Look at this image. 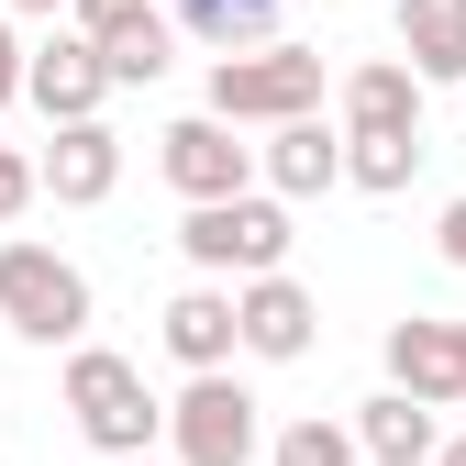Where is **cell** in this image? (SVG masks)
Instances as JSON below:
<instances>
[{
	"instance_id": "1",
	"label": "cell",
	"mask_w": 466,
	"mask_h": 466,
	"mask_svg": "<svg viewBox=\"0 0 466 466\" xmlns=\"http://www.w3.org/2000/svg\"><path fill=\"white\" fill-rule=\"evenodd\" d=\"M67 422H78L100 455H156V433H167L145 367L111 356V344H78V356H67Z\"/></svg>"
},
{
	"instance_id": "2",
	"label": "cell",
	"mask_w": 466,
	"mask_h": 466,
	"mask_svg": "<svg viewBox=\"0 0 466 466\" xmlns=\"http://www.w3.org/2000/svg\"><path fill=\"white\" fill-rule=\"evenodd\" d=\"M322 111V56L311 45H256V56H222L211 67V123H311Z\"/></svg>"
},
{
	"instance_id": "3",
	"label": "cell",
	"mask_w": 466,
	"mask_h": 466,
	"mask_svg": "<svg viewBox=\"0 0 466 466\" xmlns=\"http://www.w3.org/2000/svg\"><path fill=\"white\" fill-rule=\"evenodd\" d=\"M178 256L200 267V278H289V200H211V211H189L178 222Z\"/></svg>"
},
{
	"instance_id": "4",
	"label": "cell",
	"mask_w": 466,
	"mask_h": 466,
	"mask_svg": "<svg viewBox=\"0 0 466 466\" xmlns=\"http://www.w3.org/2000/svg\"><path fill=\"white\" fill-rule=\"evenodd\" d=\"M0 322H12L23 344H78L89 333V278L56 256V245H0Z\"/></svg>"
},
{
	"instance_id": "5",
	"label": "cell",
	"mask_w": 466,
	"mask_h": 466,
	"mask_svg": "<svg viewBox=\"0 0 466 466\" xmlns=\"http://www.w3.org/2000/svg\"><path fill=\"white\" fill-rule=\"evenodd\" d=\"M267 455V422H256V400L222 378H189L178 400H167V466H256Z\"/></svg>"
},
{
	"instance_id": "6",
	"label": "cell",
	"mask_w": 466,
	"mask_h": 466,
	"mask_svg": "<svg viewBox=\"0 0 466 466\" xmlns=\"http://www.w3.org/2000/svg\"><path fill=\"white\" fill-rule=\"evenodd\" d=\"M156 167H167V189H178L189 211L245 200V189H256V145H233V123H211V111L167 123V134H156Z\"/></svg>"
},
{
	"instance_id": "7",
	"label": "cell",
	"mask_w": 466,
	"mask_h": 466,
	"mask_svg": "<svg viewBox=\"0 0 466 466\" xmlns=\"http://www.w3.org/2000/svg\"><path fill=\"white\" fill-rule=\"evenodd\" d=\"M389 389L433 400V411H466V322H433V311L389 322Z\"/></svg>"
},
{
	"instance_id": "8",
	"label": "cell",
	"mask_w": 466,
	"mask_h": 466,
	"mask_svg": "<svg viewBox=\"0 0 466 466\" xmlns=\"http://www.w3.org/2000/svg\"><path fill=\"white\" fill-rule=\"evenodd\" d=\"M34 111H45V123L56 134H67V123H100V100H111V67H100V45L67 23V34H56V45H34V89H23Z\"/></svg>"
},
{
	"instance_id": "9",
	"label": "cell",
	"mask_w": 466,
	"mask_h": 466,
	"mask_svg": "<svg viewBox=\"0 0 466 466\" xmlns=\"http://www.w3.org/2000/svg\"><path fill=\"white\" fill-rule=\"evenodd\" d=\"M167 356H178L189 378H222L233 356H245V311H233L222 278H200V289H178V300H167Z\"/></svg>"
},
{
	"instance_id": "10",
	"label": "cell",
	"mask_w": 466,
	"mask_h": 466,
	"mask_svg": "<svg viewBox=\"0 0 466 466\" xmlns=\"http://www.w3.org/2000/svg\"><path fill=\"white\" fill-rule=\"evenodd\" d=\"M34 167H45V200L56 211H100L111 189H123V134H111V123H67Z\"/></svg>"
},
{
	"instance_id": "11",
	"label": "cell",
	"mask_w": 466,
	"mask_h": 466,
	"mask_svg": "<svg viewBox=\"0 0 466 466\" xmlns=\"http://www.w3.org/2000/svg\"><path fill=\"white\" fill-rule=\"evenodd\" d=\"M256 167H267V200H322L333 178H344V123H278L267 145H256Z\"/></svg>"
},
{
	"instance_id": "12",
	"label": "cell",
	"mask_w": 466,
	"mask_h": 466,
	"mask_svg": "<svg viewBox=\"0 0 466 466\" xmlns=\"http://www.w3.org/2000/svg\"><path fill=\"white\" fill-rule=\"evenodd\" d=\"M233 311H245V356L289 367V356H311V333H322V300L300 278H256V289H233Z\"/></svg>"
},
{
	"instance_id": "13",
	"label": "cell",
	"mask_w": 466,
	"mask_h": 466,
	"mask_svg": "<svg viewBox=\"0 0 466 466\" xmlns=\"http://www.w3.org/2000/svg\"><path fill=\"white\" fill-rule=\"evenodd\" d=\"M344 134H422V78L411 56H367V67H344Z\"/></svg>"
},
{
	"instance_id": "14",
	"label": "cell",
	"mask_w": 466,
	"mask_h": 466,
	"mask_svg": "<svg viewBox=\"0 0 466 466\" xmlns=\"http://www.w3.org/2000/svg\"><path fill=\"white\" fill-rule=\"evenodd\" d=\"M356 444H367L378 466H433V455H444V433H433V400H411V389H378L367 411H356Z\"/></svg>"
},
{
	"instance_id": "15",
	"label": "cell",
	"mask_w": 466,
	"mask_h": 466,
	"mask_svg": "<svg viewBox=\"0 0 466 466\" xmlns=\"http://www.w3.org/2000/svg\"><path fill=\"white\" fill-rule=\"evenodd\" d=\"M400 56L411 78H466V0H400Z\"/></svg>"
},
{
	"instance_id": "16",
	"label": "cell",
	"mask_w": 466,
	"mask_h": 466,
	"mask_svg": "<svg viewBox=\"0 0 466 466\" xmlns=\"http://www.w3.org/2000/svg\"><path fill=\"white\" fill-rule=\"evenodd\" d=\"M100 67H111V89H145V78H167V67H178V23H167V12L111 23V34H100Z\"/></svg>"
},
{
	"instance_id": "17",
	"label": "cell",
	"mask_w": 466,
	"mask_h": 466,
	"mask_svg": "<svg viewBox=\"0 0 466 466\" xmlns=\"http://www.w3.org/2000/svg\"><path fill=\"white\" fill-rule=\"evenodd\" d=\"M344 178H356V189H411L422 178V134H344Z\"/></svg>"
},
{
	"instance_id": "18",
	"label": "cell",
	"mask_w": 466,
	"mask_h": 466,
	"mask_svg": "<svg viewBox=\"0 0 466 466\" xmlns=\"http://www.w3.org/2000/svg\"><path fill=\"white\" fill-rule=\"evenodd\" d=\"M167 23L200 34V45H233V34H267V23H278V0H167Z\"/></svg>"
},
{
	"instance_id": "19",
	"label": "cell",
	"mask_w": 466,
	"mask_h": 466,
	"mask_svg": "<svg viewBox=\"0 0 466 466\" xmlns=\"http://www.w3.org/2000/svg\"><path fill=\"white\" fill-rule=\"evenodd\" d=\"M278 466H356V422H322V411L289 422L278 433Z\"/></svg>"
},
{
	"instance_id": "20",
	"label": "cell",
	"mask_w": 466,
	"mask_h": 466,
	"mask_svg": "<svg viewBox=\"0 0 466 466\" xmlns=\"http://www.w3.org/2000/svg\"><path fill=\"white\" fill-rule=\"evenodd\" d=\"M34 189H45V167H34V156H12V145H0V233H12V222L34 211Z\"/></svg>"
},
{
	"instance_id": "21",
	"label": "cell",
	"mask_w": 466,
	"mask_h": 466,
	"mask_svg": "<svg viewBox=\"0 0 466 466\" xmlns=\"http://www.w3.org/2000/svg\"><path fill=\"white\" fill-rule=\"evenodd\" d=\"M23 89H34V56H23V34H12V23H0V111H12Z\"/></svg>"
},
{
	"instance_id": "22",
	"label": "cell",
	"mask_w": 466,
	"mask_h": 466,
	"mask_svg": "<svg viewBox=\"0 0 466 466\" xmlns=\"http://www.w3.org/2000/svg\"><path fill=\"white\" fill-rule=\"evenodd\" d=\"M134 12H156V0H78V12H67V23H78V34H89V45H100V34H111V23H134Z\"/></svg>"
},
{
	"instance_id": "23",
	"label": "cell",
	"mask_w": 466,
	"mask_h": 466,
	"mask_svg": "<svg viewBox=\"0 0 466 466\" xmlns=\"http://www.w3.org/2000/svg\"><path fill=\"white\" fill-rule=\"evenodd\" d=\"M433 245H444V267H466V200H444V222H433Z\"/></svg>"
},
{
	"instance_id": "24",
	"label": "cell",
	"mask_w": 466,
	"mask_h": 466,
	"mask_svg": "<svg viewBox=\"0 0 466 466\" xmlns=\"http://www.w3.org/2000/svg\"><path fill=\"white\" fill-rule=\"evenodd\" d=\"M12 12H34V23H56V12H78V0H12Z\"/></svg>"
},
{
	"instance_id": "25",
	"label": "cell",
	"mask_w": 466,
	"mask_h": 466,
	"mask_svg": "<svg viewBox=\"0 0 466 466\" xmlns=\"http://www.w3.org/2000/svg\"><path fill=\"white\" fill-rule=\"evenodd\" d=\"M433 466H466V433H455V444H444V455H433Z\"/></svg>"
},
{
	"instance_id": "26",
	"label": "cell",
	"mask_w": 466,
	"mask_h": 466,
	"mask_svg": "<svg viewBox=\"0 0 466 466\" xmlns=\"http://www.w3.org/2000/svg\"><path fill=\"white\" fill-rule=\"evenodd\" d=\"M111 466H167V455H111Z\"/></svg>"
}]
</instances>
